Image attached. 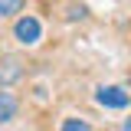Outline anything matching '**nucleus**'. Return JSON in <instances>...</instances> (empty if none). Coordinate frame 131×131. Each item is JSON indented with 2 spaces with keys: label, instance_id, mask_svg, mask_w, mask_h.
I'll return each instance as SVG.
<instances>
[{
  "label": "nucleus",
  "instance_id": "nucleus-6",
  "mask_svg": "<svg viewBox=\"0 0 131 131\" xmlns=\"http://www.w3.org/2000/svg\"><path fill=\"white\" fill-rule=\"evenodd\" d=\"M59 131H92V125H89L85 118H66Z\"/></svg>",
  "mask_w": 131,
  "mask_h": 131
},
{
  "label": "nucleus",
  "instance_id": "nucleus-3",
  "mask_svg": "<svg viewBox=\"0 0 131 131\" xmlns=\"http://www.w3.org/2000/svg\"><path fill=\"white\" fill-rule=\"evenodd\" d=\"M23 79V62L16 56H0V89H10Z\"/></svg>",
  "mask_w": 131,
  "mask_h": 131
},
{
  "label": "nucleus",
  "instance_id": "nucleus-5",
  "mask_svg": "<svg viewBox=\"0 0 131 131\" xmlns=\"http://www.w3.org/2000/svg\"><path fill=\"white\" fill-rule=\"evenodd\" d=\"M23 3H26V0H0V20L16 16L20 10H23Z\"/></svg>",
  "mask_w": 131,
  "mask_h": 131
},
{
  "label": "nucleus",
  "instance_id": "nucleus-4",
  "mask_svg": "<svg viewBox=\"0 0 131 131\" xmlns=\"http://www.w3.org/2000/svg\"><path fill=\"white\" fill-rule=\"evenodd\" d=\"M20 112V98L13 92H7V89H0V125H10Z\"/></svg>",
  "mask_w": 131,
  "mask_h": 131
},
{
  "label": "nucleus",
  "instance_id": "nucleus-2",
  "mask_svg": "<svg viewBox=\"0 0 131 131\" xmlns=\"http://www.w3.org/2000/svg\"><path fill=\"white\" fill-rule=\"evenodd\" d=\"M95 102L102 108H118V112H121V108H128L131 98H128V92H125L121 85H102L95 92Z\"/></svg>",
  "mask_w": 131,
  "mask_h": 131
},
{
  "label": "nucleus",
  "instance_id": "nucleus-1",
  "mask_svg": "<svg viewBox=\"0 0 131 131\" xmlns=\"http://www.w3.org/2000/svg\"><path fill=\"white\" fill-rule=\"evenodd\" d=\"M13 36H16V43H23V46H36L39 36H43V23L36 16H20L13 23Z\"/></svg>",
  "mask_w": 131,
  "mask_h": 131
},
{
  "label": "nucleus",
  "instance_id": "nucleus-7",
  "mask_svg": "<svg viewBox=\"0 0 131 131\" xmlns=\"http://www.w3.org/2000/svg\"><path fill=\"white\" fill-rule=\"evenodd\" d=\"M121 131H131V121H125V125H121Z\"/></svg>",
  "mask_w": 131,
  "mask_h": 131
}]
</instances>
